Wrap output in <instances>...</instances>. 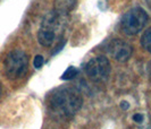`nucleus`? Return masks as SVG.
<instances>
[{
	"label": "nucleus",
	"mask_w": 151,
	"mask_h": 129,
	"mask_svg": "<svg viewBox=\"0 0 151 129\" xmlns=\"http://www.w3.org/2000/svg\"><path fill=\"white\" fill-rule=\"evenodd\" d=\"M148 22V14L141 7L129 9L122 18V30L127 35H136Z\"/></svg>",
	"instance_id": "obj_4"
},
{
	"label": "nucleus",
	"mask_w": 151,
	"mask_h": 129,
	"mask_svg": "<svg viewBox=\"0 0 151 129\" xmlns=\"http://www.w3.org/2000/svg\"><path fill=\"white\" fill-rule=\"evenodd\" d=\"M4 66H5L6 76L9 79H12V81L19 79L23 76H25V74L27 73L29 57H27L26 52L21 49L13 50L7 54L5 62H4Z\"/></svg>",
	"instance_id": "obj_3"
},
{
	"label": "nucleus",
	"mask_w": 151,
	"mask_h": 129,
	"mask_svg": "<svg viewBox=\"0 0 151 129\" xmlns=\"http://www.w3.org/2000/svg\"><path fill=\"white\" fill-rule=\"evenodd\" d=\"M76 0H55V10L68 14L75 7Z\"/></svg>",
	"instance_id": "obj_7"
},
{
	"label": "nucleus",
	"mask_w": 151,
	"mask_h": 129,
	"mask_svg": "<svg viewBox=\"0 0 151 129\" xmlns=\"http://www.w3.org/2000/svg\"><path fill=\"white\" fill-rule=\"evenodd\" d=\"M141 46H143L145 51L151 53V27L143 33L141 38Z\"/></svg>",
	"instance_id": "obj_8"
},
{
	"label": "nucleus",
	"mask_w": 151,
	"mask_h": 129,
	"mask_svg": "<svg viewBox=\"0 0 151 129\" xmlns=\"http://www.w3.org/2000/svg\"><path fill=\"white\" fill-rule=\"evenodd\" d=\"M68 24V14L53 9L49 11L42 19L38 32V41L41 46H51L59 41Z\"/></svg>",
	"instance_id": "obj_2"
},
{
	"label": "nucleus",
	"mask_w": 151,
	"mask_h": 129,
	"mask_svg": "<svg viewBox=\"0 0 151 129\" xmlns=\"http://www.w3.org/2000/svg\"><path fill=\"white\" fill-rule=\"evenodd\" d=\"M33 65H34V67L37 69L41 68L42 67V65H43V57L42 56H35V58H34V60H33Z\"/></svg>",
	"instance_id": "obj_10"
},
{
	"label": "nucleus",
	"mask_w": 151,
	"mask_h": 129,
	"mask_svg": "<svg viewBox=\"0 0 151 129\" xmlns=\"http://www.w3.org/2000/svg\"><path fill=\"white\" fill-rule=\"evenodd\" d=\"M133 120L135 122H137V123H140V122H142V120H143V115L140 113H135L133 115Z\"/></svg>",
	"instance_id": "obj_11"
},
{
	"label": "nucleus",
	"mask_w": 151,
	"mask_h": 129,
	"mask_svg": "<svg viewBox=\"0 0 151 129\" xmlns=\"http://www.w3.org/2000/svg\"><path fill=\"white\" fill-rule=\"evenodd\" d=\"M147 1V4H148V6L151 8V0H145Z\"/></svg>",
	"instance_id": "obj_15"
},
{
	"label": "nucleus",
	"mask_w": 151,
	"mask_h": 129,
	"mask_svg": "<svg viewBox=\"0 0 151 129\" xmlns=\"http://www.w3.org/2000/svg\"><path fill=\"white\" fill-rule=\"evenodd\" d=\"M147 69H148V73H149V75H151V61L148 63V67H147Z\"/></svg>",
	"instance_id": "obj_13"
},
{
	"label": "nucleus",
	"mask_w": 151,
	"mask_h": 129,
	"mask_svg": "<svg viewBox=\"0 0 151 129\" xmlns=\"http://www.w3.org/2000/svg\"><path fill=\"white\" fill-rule=\"evenodd\" d=\"M85 74L91 81L99 83L105 82L110 75L111 66L108 58L105 56H97L88 61L85 65Z\"/></svg>",
	"instance_id": "obj_5"
},
{
	"label": "nucleus",
	"mask_w": 151,
	"mask_h": 129,
	"mask_svg": "<svg viewBox=\"0 0 151 129\" xmlns=\"http://www.w3.org/2000/svg\"><path fill=\"white\" fill-rule=\"evenodd\" d=\"M1 95H2V84L0 83V99H1Z\"/></svg>",
	"instance_id": "obj_14"
},
{
	"label": "nucleus",
	"mask_w": 151,
	"mask_h": 129,
	"mask_svg": "<svg viewBox=\"0 0 151 129\" xmlns=\"http://www.w3.org/2000/svg\"><path fill=\"white\" fill-rule=\"evenodd\" d=\"M121 108L123 109V110H127L129 108V104L126 102V101H122L121 102Z\"/></svg>",
	"instance_id": "obj_12"
},
{
	"label": "nucleus",
	"mask_w": 151,
	"mask_h": 129,
	"mask_svg": "<svg viewBox=\"0 0 151 129\" xmlns=\"http://www.w3.org/2000/svg\"><path fill=\"white\" fill-rule=\"evenodd\" d=\"M107 51L111 56V58H114L116 61L125 62L131 58L133 49L127 42L116 38L109 42V44L107 46Z\"/></svg>",
	"instance_id": "obj_6"
},
{
	"label": "nucleus",
	"mask_w": 151,
	"mask_h": 129,
	"mask_svg": "<svg viewBox=\"0 0 151 129\" xmlns=\"http://www.w3.org/2000/svg\"><path fill=\"white\" fill-rule=\"evenodd\" d=\"M83 104V99L78 90L72 86H60L55 88L47 96V111L57 120H66L75 115Z\"/></svg>",
	"instance_id": "obj_1"
},
{
	"label": "nucleus",
	"mask_w": 151,
	"mask_h": 129,
	"mask_svg": "<svg viewBox=\"0 0 151 129\" xmlns=\"http://www.w3.org/2000/svg\"><path fill=\"white\" fill-rule=\"evenodd\" d=\"M150 129H151V128H150Z\"/></svg>",
	"instance_id": "obj_16"
},
{
	"label": "nucleus",
	"mask_w": 151,
	"mask_h": 129,
	"mask_svg": "<svg viewBox=\"0 0 151 129\" xmlns=\"http://www.w3.org/2000/svg\"><path fill=\"white\" fill-rule=\"evenodd\" d=\"M77 74H78V69L74 67V66H70V67H68L65 71H64V74L61 75V79L63 81H68V79H73L75 76H77Z\"/></svg>",
	"instance_id": "obj_9"
}]
</instances>
